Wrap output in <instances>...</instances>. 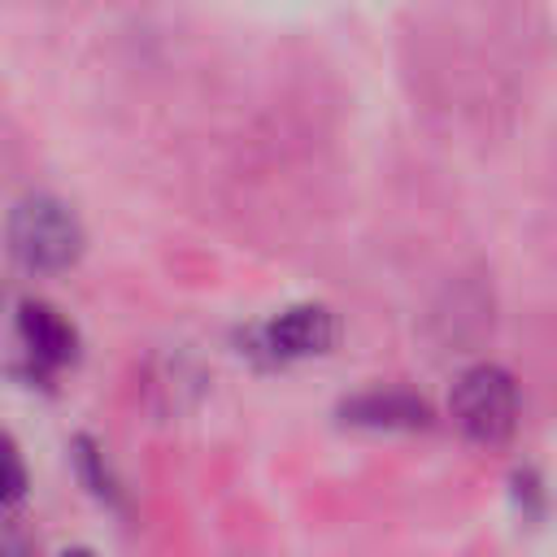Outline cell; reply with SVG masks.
I'll return each mask as SVG.
<instances>
[{
    "mask_svg": "<svg viewBox=\"0 0 557 557\" xmlns=\"http://www.w3.org/2000/svg\"><path fill=\"white\" fill-rule=\"evenodd\" d=\"M57 557H100L96 548H87V544H70V548H61Z\"/></svg>",
    "mask_w": 557,
    "mask_h": 557,
    "instance_id": "9",
    "label": "cell"
},
{
    "mask_svg": "<svg viewBox=\"0 0 557 557\" xmlns=\"http://www.w3.org/2000/svg\"><path fill=\"white\" fill-rule=\"evenodd\" d=\"M70 461H74L78 483H83L100 505H109V509H122V505H126V492H122V483H117V474H113L104 448H100L91 435H74V440H70Z\"/></svg>",
    "mask_w": 557,
    "mask_h": 557,
    "instance_id": "6",
    "label": "cell"
},
{
    "mask_svg": "<svg viewBox=\"0 0 557 557\" xmlns=\"http://www.w3.org/2000/svg\"><path fill=\"white\" fill-rule=\"evenodd\" d=\"M335 339H339V318H335V309H326L318 300L287 305V309L270 313L265 322L248 326V352L270 366L322 357L335 348Z\"/></svg>",
    "mask_w": 557,
    "mask_h": 557,
    "instance_id": "3",
    "label": "cell"
},
{
    "mask_svg": "<svg viewBox=\"0 0 557 557\" xmlns=\"http://www.w3.org/2000/svg\"><path fill=\"white\" fill-rule=\"evenodd\" d=\"M30 492V470H26V457L17 448V440L9 431H0V509H13L22 505Z\"/></svg>",
    "mask_w": 557,
    "mask_h": 557,
    "instance_id": "7",
    "label": "cell"
},
{
    "mask_svg": "<svg viewBox=\"0 0 557 557\" xmlns=\"http://www.w3.org/2000/svg\"><path fill=\"white\" fill-rule=\"evenodd\" d=\"M13 326H17V339H22V352H26V370L39 383L78 361V326L52 300L22 296L17 313H13Z\"/></svg>",
    "mask_w": 557,
    "mask_h": 557,
    "instance_id": "4",
    "label": "cell"
},
{
    "mask_svg": "<svg viewBox=\"0 0 557 557\" xmlns=\"http://www.w3.org/2000/svg\"><path fill=\"white\" fill-rule=\"evenodd\" d=\"M4 244H9V257L26 274H61L78 265L87 248V231L70 200L52 191H26L22 200L9 205Z\"/></svg>",
    "mask_w": 557,
    "mask_h": 557,
    "instance_id": "1",
    "label": "cell"
},
{
    "mask_svg": "<svg viewBox=\"0 0 557 557\" xmlns=\"http://www.w3.org/2000/svg\"><path fill=\"white\" fill-rule=\"evenodd\" d=\"M448 418L474 444H505L518 426V383L505 366H466L448 392Z\"/></svg>",
    "mask_w": 557,
    "mask_h": 557,
    "instance_id": "2",
    "label": "cell"
},
{
    "mask_svg": "<svg viewBox=\"0 0 557 557\" xmlns=\"http://www.w3.org/2000/svg\"><path fill=\"white\" fill-rule=\"evenodd\" d=\"M0 557H22V544L9 531H0Z\"/></svg>",
    "mask_w": 557,
    "mask_h": 557,
    "instance_id": "8",
    "label": "cell"
},
{
    "mask_svg": "<svg viewBox=\"0 0 557 557\" xmlns=\"http://www.w3.org/2000/svg\"><path fill=\"white\" fill-rule=\"evenodd\" d=\"M339 422L361 426V431H426L431 426V405L409 392V387H366L339 400Z\"/></svg>",
    "mask_w": 557,
    "mask_h": 557,
    "instance_id": "5",
    "label": "cell"
}]
</instances>
